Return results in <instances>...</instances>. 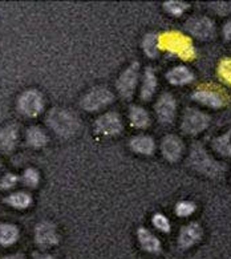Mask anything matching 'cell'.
<instances>
[{
	"label": "cell",
	"mask_w": 231,
	"mask_h": 259,
	"mask_svg": "<svg viewBox=\"0 0 231 259\" xmlns=\"http://www.w3.org/2000/svg\"><path fill=\"white\" fill-rule=\"evenodd\" d=\"M47 124L60 137H72L80 128V121L75 113L64 108H54L47 116Z\"/></svg>",
	"instance_id": "cell-1"
},
{
	"label": "cell",
	"mask_w": 231,
	"mask_h": 259,
	"mask_svg": "<svg viewBox=\"0 0 231 259\" xmlns=\"http://www.w3.org/2000/svg\"><path fill=\"white\" fill-rule=\"evenodd\" d=\"M189 163L193 169H196L197 171L205 174L207 177H219L224 171L223 165L211 158L209 153L201 145L193 146L190 156H189Z\"/></svg>",
	"instance_id": "cell-2"
},
{
	"label": "cell",
	"mask_w": 231,
	"mask_h": 259,
	"mask_svg": "<svg viewBox=\"0 0 231 259\" xmlns=\"http://www.w3.org/2000/svg\"><path fill=\"white\" fill-rule=\"evenodd\" d=\"M158 48L166 50L171 54H175L181 57L182 60H192L196 56L193 48L192 40L178 32H169L161 35L158 39Z\"/></svg>",
	"instance_id": "cell-3"
},
{
	"label": "cell",
	"mask_w": 231,
	"mask_h": 259,
	"mask_svg": "<svg viewBox=\"0 0 231 259\" xmlns=\"http://www.w3.org/2000/svg\"><path fill=\"white\" fill-rule=\"evenodd\" d=\"M114 96L108 88L96 87L92 88L81 99V108L86 112H97L113 103Z\"/></svg>",
	"instance_id": "cell-4"
},
{
	"label": "cell",
	"mask_w": 231,
	"mask_h": 259,
	"mask_svg": "<svg viewBox=\"0 0 231 259\" xmlns=\"http://www.w3.org/2000/svg\"><path fill=\"white\" fill-rule=\"evenodd\" d=\"M44 108L43 95L36 89H28L19 96L18 109L25 117H36Z\"/></svg>",
	"instance_id": "cell-5"
},
{
	"label": "cell",
	"mask_w": 231,
	"mask_h": 259,
	"mask_svg": "<svg viewBox=\"0 0 231 259\" xmlns=\"http://www.w3.org/2000/svg\"><path fill=\"white\" fill-rule=\"evenodd\" d=\"M138 72L140 64L138 63H133L120 75L117 82H116V87H117L118 93H120V96L122 99L130 100L133 97L137 82H138Z\"/></svg>",
	"instance_id": "cell-6"
},
{
	"label": "cell",
	"mask_w": 231,
	"mask_h": 259,
	"mask_svg": "<svg viewBox=\"0 0 231 259\" xmlns=\"http://www.w3.org/2000/svg\"><path fill=\"white\" fill-rule=\"evenodd\" d=\"M95 131L105 137H113V136L120 135L122 131V120L120 114L114 113V112H108V113L100 116L95 121Z\"/></svg>",
	"instance_id": "cell-7"
},
{
	"label": "cell",
	"mask_w": 231,
	"mask_h": 259,
	"mask_svg": "<svg viewBox=\"0 0 231 259\" xmlns=\"http://www.w3.org/2000/svg\"><path fill=\"white\" fill-rule=\"evenodd\" d=\"M186 29L197 39L209 40L215 35V25L206 16H193L186 22Z\"/></svg>",
	"instance_id": "cell-8"
},
{
	"label": "cell",
	"mask_w": 231,
	"mask_h": 259,
	"mask_svg": "<svg viewBox=\"0 0 231 259\" xmlns=\"http://www.w3.org/2000/svg\"><path fill=\"white\" fill-rule=\"evenodd\" d=\"M210 117L206 113L197 109L186 110L182 120V131L188 135H198L209 126Z\"/></svg>",
	"instance_id": "cell-9"
},
{
	"label": "cell",
	"mask_w": 231,
	"mask_h": 259,
	"mask_svg": "<svg viewBox=\"0 0 231 259\" xmlns=\"http://www.w3.org/2000/svg\"><path fill=\"white\" fill-rule=\"evenodd\" d=\"M156 114L161 122L171 124L175 117L174 97L169 95V93H164L156 104Z\"/></svg>",
	"instance_id": "cell-10"
},
{
	"label": "cell",
	"mask_w": 231,
	"mask_h": 259,
	"mask_svg": "<svg viewBox=\"0 0 231 259\" xmlns=\"http://www.w3.org/2000/svg\"><path fill=\"white\" fill-rule=\"evenodd\" d=\"M35 238L37 245L48 247V246H54L59 242V235L57 230L54 224H51L48 221L40 222L35 229Z\"/></svg>",
	"instance_id": "cell-11"
},
{
	"label": "cell",
	"mask_w": 231,
	"mask_h": 259,
	"mask_svg": "<svg viewBox=\"0 0 231 259\" xmlns=\"http://www.w3.org/2000/svg\"><path fill=\"white\" fill-rule=\"evenodd\" d=\"M161 152L170 162H177L183 152V144L177 136H166L161 144Z\"/></svg>",
	"instance_id": "cell-12"
},
{
	"label": "cell",
	"mask_w": 231,
	"mask_h": 259,
	"mask_svg": "<svg viewBox=\"0 0 231 259\" xmlns=\"http://www.w3.org/2000/svg\"><path fill=\"white\" fill-rule=\"evenodd\" d=\"M202 238V227L198 224H190L186 225L179 231V237H178V245L182 248H189L198 243Z\"/></svg>",
	"instance_id": "cell-13"
},
{
	"label": "cell",
	"mask_w": 231,
	"mask_h": 259,
	"mask_svg": "<svg viewBox=\"0 0 231 259\" xmlns=\"http://www.w3.org/2000/svg\"><path fill=\"white\" fill-rule=\"evenodd\" d=\"M193 100L210 108H220L226 104L223 95H220L217 91H209V89H198L197 92L193 93Z\"/></svg>",
	"instance_id": "cell-14"
},
{
	"label": "cell",
	"mask_w": 231,
	"mask_h": 259,
	"mask_svg": "<svg viewBox=\"0 0 231 259\" xmlns=\"http://www.w3.org/2000/svg\"><path fill=\"white\" fill-rule=\"evenodd\" d=\"M18 142V126L16 125H7L0 131V150L4 153H10L15 149Z\"/></svg>",
	"instance_id": "cell-15"
},
{
	"label": "cell",
	"mask_w": 231,
	"mask_h": 259,
	"mask_svg": "<svg viewBox=\"0 0 231 259\" xmlns=\"http://www.w3.org/2000/svg\"><path fill=\"white\" fill-rule=\"evenodd\" d=\"M137 238H138L140 245L145 251L153 252V254L161 251V242L158 241V238L152 234L145 227H140L137 230Z\"/></svg>",
	"instance_id": "cell-16"
},
{
	"label": "cell",
	"mask_w": 231,
	"mask_h": 259,
	"mask_svg": "<svg viewBox=\"0 0 231 259\" xmlns=\"http://www.w3.org/2000/svg\"><path fill=\"white\" fill-rule=\"evenodd\" d=\"M167 81L171 82L173 85H185L193 81L194 75L193 72L186 67H174L173 69L166 73Z\"/></svg>",
	"instance_id": "cell-17"
},
{
	"label": "cell",
	"mask_w": 231,
	"mask_h": 259,
	"mask_svg": "<svg viewBox=\"0 0 231 259\" xmlns=\"http://www.w3.org/2000/svg\"><path fill=\"white\" fill-rule=\"evenodd\" d=\"M130 148L134 153L144 154V156H150L154 152V141L149 136H135L130 140Z\"/></svg>",
	"instance_id": "cell-18"
},
{
	"label": "cell",
	"mask_w": 231,
	"mask_h": 259,
	"mask_svg": "<svg viewBox=\"0 0 231 259\" xmlns=\"http://www.w3.org/2000/svg\"><path fill=\"white\" fill-rule=\"evenodd\" d=\"M157 88V77L156 73L152 68H146L144 73L143 87H141V99L144 101H149L154 96Z\"/></svg>",
	"instance_id": "cell-19"
},
{
	"label": "cell",
	"mask_w": 231,
	"mask_h": 259,
	"mask_svg": "<svg viewBox=\"0 0 231 259\" xmlns=\"http://www.w3.org/2000/svg\"><path fill=\"white\" fill-rule=\"evenodd\" d=\"M129 120H130V124H132L134 128H138V129H144L150 125L149 113H148L144 108L137 107V105L130 108V112H129Z\"/></svg>",
	"instance_id": "cell-20"
},
{
	"label": "cell",
	"mask_w": 231,
	"mask_h": 259,
	"mask_svg": "<svg viewBox=\"0 0 231 259\" xmlns=\"http://www.w3.org/2000/svg\"><path fill=\"white\" fill-rule=\"evenodd\" d=\"M19 230L10 224H0V245L10 246L18 241Z\"/></svg>",
	"instance_id": "cell-21"
},
{
	"label": "cell",
	"mask_w": 231,
	"mask_h": 259,
	"mask_svg": "<svg viewBox=\"0 0 231 259\" xmlns=\"http://www.w3.org/2000/svg\"><path fill=\"white\" fill-rule=\"evenodd\" d=\"M4 201L15 209H27L32 203V197L25 192H16L7 197Z\"/></svg>",
	"instance_id": "cell-22"
},
{
	"label": "cell",
	"mask_w": 231,
	"mask_h": 259,
	"mask_svg": "<svg viewBox=\"0 0 231 259\" xmlns=\"http://www.w3.org/2000/svg\"><path fill=\"white\" fill-rule=\"evenodd\" d=\"M27 142L33 148H41V146L47 145L48 137H47L45 132L40 129L39 126H31L27 131Z\"/></svg>",
	"instance_id": "cell-23"
},
{
	"label": "cell",
	"mask_w": 231,
	"mask_h": 259,
	"mask_svg": "<svg viewBox=\"0 0 231 259\" xmlns=\"http://www.w3.org/2000/svg\"><path fill=\"white\" fill-rule=\"evenodd\" d=\"M213 148L215 152L219 153L220 156L231 157V133L230 132L214 140Z\"/></svg>",
	"instance_id": "cell-24"
},
{
	"label": "cell",
	"mask_w": 231,
	"mask_h": 259,
	"mask_svg": "<svg viewBox=\"0 0 231 259\" xmlns=\"http://www.w3.org/2000/svg\"><path fill=\"white\" fill-rule=\"evenodd\" d=\"M143 48L145 55L150 59H156L158 55V37L154 33H148L143 40Z\"/></svg>",
	"instance_id": "cell-25"
},
{
	"label": "cell",
	"mask_w": 231,
	"mask_h": 259,
	"mask_svg": "<svg viewBox=\"0 0 231 259\" xmlns=\"http://www.w3.org/2000/svg\"><path fill=\"white\" fill-rule=\"evenodd\" d=\"M164 8L166 12L171 15V16H181L183 12L189 8V4L185 2H177V0H171V2H166L164 4Z\"/></svg>",
	"instance_id": "cell-26"
},
{
	"label": "cell",
	"mask_w": 231,
	"mask_h": 259,
	"mask_svg": "<svg viewBox=\"0 0 231 259\" xmlns=\"http://www.w3.org/2000/svg\"><path fill=\"white\" fill-rule=\"evenodd\" d=\"M22 181L23 184H24L25 186H28V188H36L40 181L39 171L36 170V169H33V167H29V169H27V170L24 171V174H23Z\"/></svg>",
	"instance_id": "cell-27"
},
{
	"label": "cell",
	"mask_w": 231,
	"mask_h": 259,
	"mask_svg": "<svg viewBox=\"0 0 231 259\" xmlns=\"http://www.w3.org/2000/svg\"><path fill=\"white\" fill-rule=\"evenodd\" d=\"M196 211V205L190 201H181L175 206V213L179 217H189Z\"/></svg>",
	"instance_id": "cell-28"
},
{
	"label": "cell",
	"mask_w": 231,
	"mask_h": 259,
	"mask_svg": "<svg viewBox=\"0 0 231 259\" xmlns=\"http://www.w3.org/2000/svg\"><path fill=\"white\" fill-rule=\"evenodd\" d=\"M218 72H219L220 77L223 78L228 85H231V59H223L220 61Z\"/></svg>",
	"instance_id": "cell-29"
},
{
	"label": "cell",
	"mask_w": 231,
	"mask_h": 259,
	"mask_svg": "<svg viewBox=\"0 0 231 259\" xmlns=\"http://www.w3.org/2000/svg\"><path fill=\"white\" fill-rule=\"evenodd\" d=\"M153 225L162 233H169L170 231V222L164 214H154Z\"/></svg>",
	"instance_id": "cell-30"
},
{
	"label": "cell",
	"mask_w": 231,
	"mask_h": 259,
	"mask_svg": "<svg viewBox=\"0 0 231 259\" xmlns=\"http://www.w3.org/2000/svg\"><path fill=\"white\" fill-rule=\"evenodd\" d=\"M210 8L213 11L217 12L218 15H230L231 14V2L226 3V2H215V3H210Z\"/></svg>",
	"instance_id": "cell-31"
},
{
	"label": "cell",
	"mask_w": 231,
	"mask_h": 259,
	"mask_svg": "<svg viewBox=\"0 0 231 259\" xmlns=\"http://www.w3.org/2000/svg\"><path fill=\"white\" fill-rule=\"evenodd\" d=\"M19 178L12 173H7L2 180H0V189L3 190H8V189H12L15 185L18 184Z\"/></svg>",
	"instance_id": "cell-32"
},
{
	"label": "cell",
	"mask_w": 231,
	"mask_h": 259,
	"mask_svg": "<svg viewBox=\"0 0 231 259\" xmlns=\"http://www.w3.org/2000/svg\"><path fill=\"white\" fill-rule=\"evenodd\" d=\"M223 36H224V39H226V40H231V20L224 24Z\"/></svg>",
	"instance_id": "cell-33"
},
{
	"label": "cell",
	"mask_w": 231,
	"mask_h": 259,
	"mask_svg": "<svg viewBox=\"0 0 231 259\" xmlns=\"http://www.w3.org/2000/svg\"><path fill=\"white\" fill-rule=\"evenodd\" d=\"M2 259H24V256L20 255V254H15V255H8V256H4Z\"/></svg>",
	"instance_id": "cell-34"
},
{
	"label": "cell",
	"mask_w": 231,
	"mask_h": 259,
	"mask_svg": "<svg viewBox=\"0 0 231 259\" xmlns=\"http://www.w3.org/2000/svg\"><path fill=\"white\" fill-rule=\"evenodd\" d=\"M36 259H56V258L52 255H40V256H37Z\"/></svg>",
	"instance_id": "cell-35"
}]
</instances>
